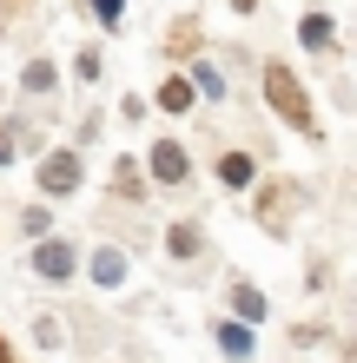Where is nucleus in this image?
<instances>
[{
    "mask_svg": "<svg viewBox=\"0 0 357 363\" xmlns=\"http://www.w3.org/2000/svg\"><path fill=\"white\" fill-rule=\"evenodd\" d=\"M159 106H165V113H185V106H192V79H165V86H159Z\"/></svg>",
    "mask_w": 357,
    "mask_h": 363,
    "instance_id": "nucleus-8",
    "label": "nucleus"
},
{
    "mask_svg": "<svg viewBox=\"0 0 357 363\" xmlns=\"http://www.w3.org/2000/svg\"><path fill=\"white\" fill-rule=\"evenodd\" d=\"M265 99H271V113H278L285 125H298V133L318 139V113H311V99H304V86H298V73L278 67V60L265 67Z\"/></svg>",
    "mask_w": 357,
    "mask_h": 363,
    "instance_id": "nucleus-1",
    "label": "nucleus"
},
{
    "mask_svg": "<svg viewBox=\"0 0 357 363\" xmlns=\"http://www.w3.org/2000/svg\"><path fill=\"white\" fill-rule=\"evenodd\" d=\"M165 245H172V258H192V251H199V231L192 225H172V231H165Z\"/></svg>",
    "mask_w": 357,
    "mask_h": 363,
    "instance_id": "nucleus-14",
    "label": "nucleus"
},
{
    "mask_svg": "<svg viewBox=\"0 0 357 363\" xmlns=\"http://www.w3.org/2000/svg\"><path fill=\"white\" fill-rule=\"evenodd\" d=\"M212 337H219V350H225V357H251V330H245V324H219Z\"/></svg>",
    "mask_w": 357,
    "mask_h": 363,
    "instance_id": "nucleus-7",
    "label": "nucleus"
},
{
    "mask_svg": "<svg viewBox=\"0 0 357 363\" xmlns=\"http://www.w3.org/2000/svg\"><path fill=\"white\" fill-rule=\"evenodd\" d=\"M93 7H99V20H119V0H93Z\"/></svg>",
    "mask_w": 357,
    "mask_h": 363,
    "instance_id": "nucleus-16",
    "label": "nucleus"
},
{
    "mask_svg": "<svg viewBox=\"0 0 357 363\" xmlns=\"http://www.w3.org/2000/svg\"><path fill=\"white\" fill-rule=\"evenodd\" d=\"M185 172H192L185 145H179V139H159V145H153V179H159V185H179Z\"/></svg>",
    "mask_w": 357,
    "mask_h": 363,
    "instance_id": "nucleus-3",
    "label": "nucleus"
},
{
    "mask_svg": "<svg viewBox=\"0 0 357 363\" xmlns=\"http://www.w3.org/2000/svg\"><path fill=\"white\" fill-rule=\"evenodd\" d=\"M73 185H79V152H53V159H40V191H47V199H67Z\"/></svg>",
    "mask_w": 357,
    "mask_h": 363,
    "instance_id": "nucleus-2",
    "label": "nucleus"
},
{
    "mask_svg": "<svg viewBox=\"0 0 357 363\" xmlns=\"http://www.w3.org/2000/svg\"><path fill=\"white\" fill-rule=\"evenodd\" d=\"M113 191H119V199H139V165H133V159L113 165Z\"/></svg>",
    "mask_w": 357,
    "mask_h": 363,
    "instance_id": "nucleus-13",
    "label": "nucleus"
},
{
    "mask_svg": "<svg viewBox=\"0 0 357 363\" xmlns=\"http://www.w3.org/2000/svg\"><path fill=\"white\" fill-rule=\"evenodd\" d=\"M232 7H238V13H251V0H232Z\"/></svg>",
    "mask_w": 357,
    "mask_h": 363,
    "instance_id": "nucleus-17",
    "label": "nucleus"
},
{
    "mask_svg": "<svg viewBox=\"0 0 357 363\" xmlns=\"http://www.w3.org/2000/svg\"><path fill=\"white\" fill-rule=\"evenodd\" d=\"M232 311H238V324H245V330H251V324H265V291L238 277V284H232Z\"/></svg>",
    "mask_w": 357,
    "mask_h": 363,
    "instance_id": "nucleus-5",
    "label": "nucleus"
},
{
    "mask_svg": "<svg viewBox=\"0 0 357 363\" xmlns=\"http://www.w3.org/2000/svg\"><path fill=\"white\" fill-rule=\"evenodd\" d=\"M33 271H40V277H53V284H60V277H73V245L47 238V245L33 251Z\"/></svg>",
    "mask_w": 357,
    "mask_h": 363,
    "instance_id": "nucleus-4",
    "label": "nucleus"
},
{
    "mask_svg": "<svg viewBox=\"0 0 357 363\" xmlns=\"http://www.w3.org/2000/svg\"><path fill=\"white\" fill-rule=\"evenodd\" d=\"M0 363H7V337H0Z\"/></svg>",
    "mask_w": 357,
    "mask_h": 363,
    "instance_id": "nucleus-18",
    "label": "nucleus"
},
{
    "mask_svg": "<svg viewBox=\"0 0 357 363\" xmlns=\"http://www.w3.org/2000/svg\"><path fill=\"white\" fill-rule=\"evenodd\" d=\"M20 152V125H0V159H13Z\"/></svg>",
    "mask_w": 357,
    "mask_h": 363,
    "instance_id": "nucleus-15",
    "label": "nucleus"
},
{
    "mask_svg": "<svg viewBox=\"0 0 357 363\" xmlns=\"http://www.w3.org/2000/svg\"><path fill=\"white\" fill-rule=\"evenodd\" d=\"M53 79H60V73L47 67V60H33V67L20 73V86H27V93H53Z\"/></svg>",
    "mask_w": 357,
    "mask_h": 363,
    "instance_id": "nucleus-12",
    "label": "nucleus"
},
{
    "mask_svg": "<svg viewBox=\"0 0 357 363\" xmlns=\"http://www.w3.org/2000/svg\"><path fill=\"white\" fill-rule=\"evenodd\" d=\"M219 179L232 185V191H238V185H251V159H245V152H225V159H219Z\"/></svg>",
    "mask_w": 357,
    "mask_h": 363,
    "instance_id": "nucleus-9",
    "label": "nucleus"
},
{
    "mask_svg": "<svg viewBox=\"0 0 357 363\" xmlns=\"http://www.w3.org/2000/svg\"><path fill=\"white\" fill-rule=\"evenodd\" d=\"M285 199H298V191H291V185H271V191H265V205H258V218H265L271 231H285Z\"/></svg>",
    "mask_w": 357,
    "mask_h": 363,
    "instance_id": "nucleus-6",
    "label": "nucleus"
},
{
    "mask_svg": "<svg viewBox=\"0 0 357 363\" xmlns=\"http://www.w3.org/2000/svg\"><path fill=\"white\" fill-rule=\"evenodd\" d=\"M298 40H304V47H331V13H304Z\"/></svg>",
    "mask_w": 357,
    "mask_h": 363,
    "instance_id": "nucleus-10",
    "label": "nucleus"
},
{
    "mask_svg": "<svg viewBox=\"0 0 357 363\" xmlns=\"http://www.w3.org/2000/svg\"><path fill=\"white\" fill-rule=\"evenodd\" d=\"M119 277H126V258L119 251H99L93 258V284H119Z\"/></svg>",
    "mask_w": 357,
    "mask_h": 363,
    "instance_id": "nucleus-11",
    "label": "nucleus"
}]
</instances>
